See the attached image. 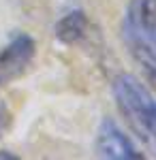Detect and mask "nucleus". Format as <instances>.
<instances>
[{
    "label": "nucleus",
    "mask_w": 156,
    "mask_h": 160,
    "mask_svg": "<svg viewBox=\"0 0 156 160\" xmlns=\"http://www.w3.org/2000/svg\"><path fill=\"white\" fill-rule=\"evenodd\" d=\"M113 98L124 122L148 152L156 156V98L154 94L135 77L118 75L113 79Z\"/></svg>",
    "instance_id": "1"
},
{
    "label": "nucleus",
    "mask_w": 156,
    "mask_h": 160,
    "mask_svg": "<svg viewBox=\"0 0 156 160\" xmlns=\"http://www.w3.org/2000/svg\"><path fill=\"white\" fill-rule=\"evenodd\" d=\"M122 38L135 62L156 86V0H133L128 4Z\"/></svg>",
    "instance_id": "2"
},
{
    "label": "nucleus",
    "mask_w": 156,
    "mask_h": 160,
    "mask_svg": "<svg viewBox=\"0 0 156 160\" xmlns=\"http://www.w3.org/2000/svg\"><path fill=\"white\" fill-rule=\"evenodd\" d=\"M96 156L98 158H109V160H139L143 154L137 149V145L131 141V137L122 130L113 120L105 118L98 132H96Z\"/></svg>",
    "instance_id": "3"
},
{
    "label": "nucleus",
    "mask_w": 156,
    "mask_h": 160,
    "mask_svg": "<svg viewBox=\"0 0 156 160\" xmlns=\"http://www.w3.org/2000/svg\"><path fill=\"white\" fill-rule=\"evenodd\" d=\"M34 38L19 32L11 38V43L0 51V88L17 79L34 60Z\"/></svg>",
    "instance_id": "4"
},
{
    "label": "nucleus",
    "mask_w": 156,
    "mask_h": 160,
    "mask_svg": "<svg viewBox=\"0 0 156 160\" xmlns=\"http://www.w3.org/2000/svg\"><path fill=\"white\" fill-rule=\"evenodd\" d=\"M86 32H88V19L81 11L66 13L56 24V37L60 38L62 43H69V45L79 43L86 37Z\"/></svg>",
    "instance_id": "5"
},
{
    "label": "nucleus",
    "mask_w": 156,
    "mask_h": 160,
    "mask_svg": "<svg viewBox=\"0 0 156 160\" xmlns=\"http://www.w3.org/2000/svg\"><path fill=\"white\" fill-rule=\"evenodd\" d=\"M9 124H11V113H9V109L0 102V137L4 135V130L9 128Z\"/></svg>",
    "instance_id": "6"
},
{
    "label": "nucleus",
    "mask_w": 156,
    "mask_h": 160,
    "mask_svg": "<svg viewBox=\"0 0 156 160\" xmlns=\"http://www.w3.org/2000/svg\"><path fill=\"white\" fill-rule=\"evenodd\" d=\"M0 158H15L13 154H0Z\"/></svg>",
    "instance_id": "7"
}]
</instances>
